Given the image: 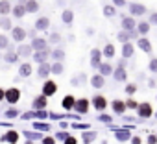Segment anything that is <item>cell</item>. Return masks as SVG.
Here are the masks:
<instances>
[{
	"mask_svg": "<svg viewBox=\"0 0 157 144\" xmlns=\"http://www.w3.org/2000/svg\"><path fill=\"white\" fill-rule=\"evenodd\" d=\"M4 100H6L10 105H15V104L21 100V89H19V87H11V89L4 91Z\"/></svg>",
	"mask_w": 157,
	"mask_h": 144,
	"instance_id": "obj_1",
	"label": "cell"
},
{
	"mask_svg": "<svg viewBox=\"0 0 157 144\" xmlns=\"http://www.w3.org/2000/svg\"><path fill=\"white\" fill-rule=\"evenodd\" d=\"M129 13H131V17H142V15L148 13V9H146V6H142L139 2H131L129 4Z\"/></svg>",
	"mask_w": 157,
	"mask_h": 144,
	"instance_id": "obj_2",
	"label": "cell"
},
{
	"mask_svg": "<svg viewBox=\"0 0 157 144\" xmlns=\"http://www.w3.org/2000/svg\"><path fill=\"white\" fill-rule=\"evenodd\" d=\"M56 93H57V83L52 81V80H46L44 85H43V93H41V94H44L46 98H50V96H54Z\"/></svg>",
	"mask_w": 157,
	"mask_h": 144,
	"instance_id": "obj_3",
	"label": "cell"
},
{
	"mask_svg": "<svg viewBox=\"0 0 157 144\" xmlns=\"http://www.w3.org/2000/svg\"><path fill=\"white\" fill-rule=\"evenodd\" d=\"M137 113H139V116H140V118H150V116L153 115V109H151L150 102H142V104H139Z\"/></svg>",
	"mask_w": 157,
	"mask_h": 144,
	"instance_id": "obj_4",
	"label": "cell"
},
{
	"mask_svg": "<svg viewBox=\"0 0 157 144\" xmlns=\"http://www.w3.org/2000/svg\"><path fill=\"white\" fill-rule=\"evenodd\" d=\"M89 107H91V100H87V98H80V100H76V104H74L76 113H82V115H85L89 111Z\"/></svg>",
	"mask_w": 157,
	"mask_h": 144,
	"instance_id": "obj_5",
	"label": "cell"
},
{
	"mask_svg": "<svg viewBox=\"0 0 157 144\" xmlns=\"http://www.w3.org/2000/svg\"><path fill=\"white\" fill-rule=\"evenodd\" d=\"M46 105H48V98H46L44 94L35 96V100L32 102V107H33L35 111H43V109H46Z\"/></svg>",
	"mask_w": 157,
	"mask_h": 144,
	"instance_id": "obj_6",
	"label": "cell"
},
{
	"mask_svg": "<svg viewBox=\"0 0 157 144\" xmlns=\"http://www.w3.org/2000/svg\"><path fill=\"white\" fill-rule=\"evenodd\" d=\"M11 37H13V41H15V43H22V41L26 39V30H24V28H21V26L11 28Z\"/></svg>",
	"mask_w": 157,
	"mask_h": 144,
	"instance_id": "obj_7",
	"label": "cell"
},
{
	"mask_svg": "<svg viewBox=\"0 0 157 144\" xmlns=\"http://www.w3.org/2000/svg\"><path fill=\"white\" fill-rule=\"evenodd\" d=\"M50 57V50L46 48V50H37V52H33V61L35 63H46V59Z\"/></svg>",
	"mask_w": 157,
	"mask_h": 144,
	"instance_id": "obj_8",
	"label": "cell"
},
{
	"mask_svg": "<svg viewBox=\"0 0 157 144\" xmlns=\"http://www.w3.org/2000/svg\"><path fill=\"white\" fill-rule=\"evenodd\" d=\"M93 105H94V109H96V111H104V109L107 107V100H105V96L96 94V96L93 98Z\"/></svg>",
	"mask_w": 157,
	"mask_h": 144,
	"instance_id": "obj_9",
	"label": "cell"
},
{
	"mask_svg": "<svg viewBox=\"0 0 157 144\" xmlns=\"http://www.w3.org/2000/svg\"><path fill=\"white\" fill-rule=\"evenodd\" d=\"M30 46H32V50H46L48 48V41L46 39H41V37H37V39H33L32 43H30Z\"/></svg>",
	"mask_w": 157,
	"mask_h": 144,
	"instance_id": "obj_10",
	"label": "cell"
},
{
	"mask_svg": "<svg viewBox=\"0 0 157 144\" xmlns=\"http://www.w3.org/2000/svg\"><path fill=\"white\" fill-rule=\"evenodd\" d=\"M100 63H102V50L93 48V50H91V66L98 68V65H100Z\"/></svg>",
	"mask_w": 157,
	"mask_h": 144,
	"instance_id": "obj_11",
	"label": "cell"
},
{
	"mask_svg": "<svg viewBox=\"0 0 157 144\" xmlns=\"http://www.w3.org/2000/svg\"><path fill=\"white\" fill-rule=\"evenodd\" d=\"M137 28V24H135V17H124L122 19V30H126V32H133Z\"/></svg>",
	"mask_w": 157,
	"mask_h": 144,
	"instance_id": "obj_12",
	"label": "cell"
},
{
	"mask_svg": "<svg viewBox=\"0 0 157 144\" xmlns=\"http://www.w3.org/2000/svg\"><path fill=\"white\" fill-rule=\"evenodd\" d=\"M74 104H76V98H74L72 94H67V96L63 98V102H61V107H63L65 111H70V109H74Z\"/></svg>",
	"mask_w": 157,
	"mask_h": 144,
	"instance_id": "obj_13",
	"label": "cell"
},
{
	"mask_svg": "<svg viewBox=\"0 0 157 144\" xmlns=\"http://www.w3.org/2000/svg\"><path fill=\"white\" fill-rule=\"evenodd\" d=\"M98 74L104 76V78H105V76H111V74H113V66H111L109 63H100V65H98Z\"/></svg>",
	"mask_w": 157,
	"mask_h": 144,
	"instance_id": "obj_14",
	"label": "cell"
},
{
	"mask_svg": "<svg viewBox=\"0 0 157 144\" xmlns=\"http://www.w3.org/2000/svg\"><path fill=\"white\" fill-rule=\"evenodd\" d=\"M32 63H22L21 66H19V76L21 78H28V76H32Z\"/></svg>",
	"mask_w": 157,
	"mask_h": 144,
	"instance_id": "obj_15",
	"label": "cell"
},
{
	"mask_svg": "<svg viewBox=\"0 0 157 144\" xmlns=\"http://www.w3.org/2000/svg\"><path fill=\"white\" fill-rule=\"evenodd\" d=\"M37 76H39L41 80H46V78L50 76V65H48V63H41V65H39Z\"/></svg>",
	"mask_w": 157,
	"mask_h": 144,
	"instance_id": "obj_16",
	"label": "cell"
},
{
	"mask_svg": "<svg viewBox=\"0 0 157 144\" xmlns=\"http://www.w3.org/2000/svg\"><path fill=\"white\" fill-rule=\"evenodd\" d=\"M48 26H50V19L48 17H39L35 21V30H39V32H44Z\"/></svg>",
	"mask_w": 157,
	"mask_h": 144,
	"instance_id": "obj_17",
	"label": "cell"
},
{
	"mask_svg": "<svg viewBox=\"0 0 157 144\" xmlns=\"http://www.w3.org/2000/svg\"><path fill=\"white\" fill-rule=\"evenodd\" d=\"M133 54H135L133 43H124V46H122V57H124V59H129Z\"/></svg>",
	"mask_w": 157,
	"mask_h": 144,
	"instance_id": "obj_18",
	"label": "cell"
},
{
	"mask_svg": "<svg viewBox=\"0 0 157 144\" xmlns=\"http://www.w3.org/2000/svg\"><path fill=\"white\" fill-rule=\"evenodd\" d=\"M91 85H93L94 89H102V87H105V78L100 76V74H94V76L91 78Z\"/></svg>",
	"mask_w": 157,
	"mask_h": 144,
	"instance_id": "obj_19",
	"label": "cell"
},
{
	"mask_svg": "<svg viewBox=\"0 0 157 144\" xmlns=\"http://www.w3.org/2000/svg\"><path fill=\"white\" fill-rule=\"evenodd\" d=\"M111 105H113V111L117 113V115H122V113H126V102H122V100H113L111 102Z\"/></svg>",
	"mask_w": 157,
	"mask_h": 144,
	"instance_id": "obj_20",
	"label": "cell"
},
{
	"mask_svg": "<svg viewBox=\"0 0 157 144\" xmlns=\"http://www.w3.org/2000/svg\"><path fill=\"white\" fill-rule=\"evenodd\" d=\"M10 13H11L10 0H0V17H8Z\"/></svg>",
	"mask_w": 157,
	"mask_h": 144,
	"instance_id": "obj_21",
	"label": "cell"
},
{
	"mask_svg": "<svg viewBox=\"0 0 157 144\" xmlns=\"http://www.w3.org/2000/svg\"><path fill=\"white\" fill-rule=\"evenodd\" d=\"M113 78H115L117 81H126V78H128L126 68H124V66H118L117 70H113Z\"/></svg>",
	"mask_w": 157,
	"mask_h": 144,
	"instance_id": "obj_22",
	"label": "cell"
},
{
	"mask_svg": "<svg viewBox=\"0 0 157 144\" xmlns=\"http://www.w3.org/2000/svg\"><path fill=\"white\" fill-rule=\"evenodd\" d=\"M0 140H6V142H10V144H17V140H19V133H17L15 129H11V131H8Z\"/></svg>",
	"mask_w": 157,
	"mask_h": 144,
	"instance_id": "obj_23",
	"label": "cell"
},
{
	"mask_svg": "<svg viewBox=\"0 0 157 144\" xmlns=\"http://www.w3.org/2000/svg\"><path fill=\"white\" fill-rule=\"evenodd\" d=\"M137 44H139V48H140L142 52H146V54H151V44H150V41H148L146 37H140V39L137 41Z\"/></svg>",
	"mask_w": 157,
	"mask_h": 144,
	"instance_id": "obj_24",
	"label": "cell"
},
{
	"mask_svg": "<svg viewBox=\"0 0 157 144\" xmlns=\"http://www.w3.org/2000/svg\"><path fill=\"white\" fill-rule=\"evenodd\" d=\"M24 9H26V13H35L39 9V2H37V0H26V2H24Z\"/></svg>",
	"mask_w": 157,
	"mask_h": 144,
	"instance_id": "obj_25",
	"label": "cell"
},
{
	"mask_svg": "<svg viewBox=\"0 0 157 144\" xmlns=\"http://www.w3.org/2000/svg\"><path fill=\"white\" fill-rule=\"evenodd\" d=\"M11 15L17 17V19H22L26 15V9H24V4H17L15 8H11Z\"/></svg>",
	"mask_w": 157,
	"mask_h": 144,
	"instance_id": "obj_26",
	"label": "cell"
},
{
	"mask_svg": "<svg viewBox=\"0 0 157 144\" xmlns=\"http://www.w3.org/2000/svg\"><path fill=\"white\" fill-rule=\"evenodd\" d=\"M115 44H111V43H107L105 46H104V50H102V55L104 57H107V59H111V57H115Z\"/></svg>",
	"mask_w": 157,
	"mask_h": 144,
	"instance_id": "obj_27",
	"label": "cell"
},
{
	"mask_svg": "<svg viewBox=\"0 0 157 144\" xmlns=\"http://www.w3.org/2000/svg\"><path fill=\"white\" fill-rule=\"evenodd\" d=\"M63 63L61 61H56L54 65H50V74H56V76H61L63 74Z\"/></svg>",
	"mask_w": 157,
	"mask_h": 144,
	"instance_id": "obj_28",
	"label": "cell"
},
{
	"mask_svg": "<svg viewBox=\"0 0 157 144\" xmlns=\"http://www.w3.org/2000/svg\"><path fill=\"white\" fill-rule=\"evenodd\" d=\"M32 54V46L30 44H21L19 48H17V55L19 57H28Z\"/></svg>",
	"mask_w": 157,
	"mask_h": 144,
	"instance_id": "obj_29",
	"label": "cell"
},
{
	"mask_svg": "<svg viewBox=\"0 0 157 144\" xmlns=\"http://www.w3.org/2000/svg\"><path fill=\"white\" fill-rule=\"evenodd\" d=\"M137 33H140V35H146L148 32H150V22H146V21H142V22H139L137 24Z\"/></svg>",
	"mask_w": 157,
	"mask_h": 144,
	"instance_id": "obj_30",
	"label": "cell"
},
{
	"mask_svg": "<svg viewBox=\"0 0 157 144\" xmlns=\"http://www.w3.org/2000/svg\"><path fill=\"white\" fill-rule=\"evenodd\" d=\"M8 63H15L17 59H19V55H17V52L13 50V46H8V54H6V57H4Z\"/></svg>",
	"mask_w": 157,
	"mask_h": 144,
	"instance_id": "obj_31",
	"label": "cell"
},
{
	"mask_svg": "<svg viewBox=\"0 0 157 144\" xmlns=\"http://www.w3.org/2000/svg\"><path fill=\"white\" fill-rule=\"evenodd\" d=\"M61 21H63L65 24H70V22L74 21V13H72L70 9H65V11L61 13Z\"/></svg>",
	"mask_w": 157,
	"mask_h": 144,
	"instance_id": "obj_32",
	"label": "cell"
},
{
	"mask_svg": "<svg viewBox=\"0 0 157 144\" xmlns=\"http://www.w3.org/2000/svg\"><path fill=\"white\" fill-rule=\"evenodd\" d=\"M0 28H2V30H11L13 28L11 26V21L8 17H0Z\"/></svg>",
	"mask_w": 157,
	"mask_h": 144,
	"instance_id": "obj_33",
	"label": "cell"
},
{
	"mask_svg": "<svg viewBox=\"0 0 157 144\" xmlns=\"http://www.w3.org/2000/svg\"><path fill=\"white\" fill-rule=\"evenodd\" d=\"M115 137H117L118 140H128V138H129V131H126V129H118V131H115Z\"/></svg>",
	"mask_w": 157,
	"mask_h": 144,
	"instance_id": "obj_34",
	"label": "cell"
},
{
	"mask_svg": "<svg viewBox=\"0 0 157 144\" xmlns=\"http://www.w3.org/2000/svg\"><path fill=\"white\" fill-rule=\"evenodd\" d=\"M115 13H117V8L115 6H104V15L105 17H115Z\"/></svg>",
	"mask_w": 157,
	"mask_h": 144,
	"instance_id": "obj_35",
	"label": "cell"
},
{
	"mask_svg": "<svg viewBox=\"0 0 157 144\" xmlns=\"http://www.w3.org/2000/svg\"><path fill=\"white\" fill-rule=\"evenodd\" d=\"M50 55H52L56 61H63V59H65V52H63V50H59V48H56Z\"/></svg>",
	"mask_w": 157,
	"mask_h": 144,
	"instance_id": "obj_36",
	"label": "cell"
},
{
	"mask_svg": "<svg viewBox=\"0 0 157 144\" xmlns=\"http://www.w3.org/2000/svg\"><path fill=\"white\" fill-rule=\"evenodd\" d=\"M10 46V39L6 35H0V50H8Z\"/></svg>",
	"mask_w": 157,
	"mask_h": 144,
	"instance_id": "obj_37",
	"label": "cell"
},
{
	"mask_svg": "<svg viewBox=\"0 0 157 144\" xmlns=\"http://www.w3.org/2000/svg\"><path fill=\"white\" fill-rule=\"evenodd\" d=\"M150 72H153V74H157V57H151L150 59V65H148Z\"/></svg>",
	"mask_w": 157,
	"mask_h": 144,
	"instance_id": "obj_38",
	"label": "cell"
},
{
	"mask_svg": "<svg viewBox=\"0 0 157 144\" xmlns=\"http://www.w3.org/2000/svg\"><path fill=\"white\" fill-rule=\"evenodd\" d=\"M126 107H128V109H137V107H139V102L133 100V98H129V100H126Z\"/></svg>",
	"mask_w": 157,
	"mask_h": 144,
	"instance_id": "obj_39",
	"label": "cell"
},
{
	"mask_svg": "<svg viewBox=\"0 0 157 144\" xmlns=\"http://www.w3.org/2000/svg\"><path fill=\"white\" fill-rule=\"evenodd\" d=\"M126 93H128V94H135V93H137V85H135V83H128V85H126Z\"/></svg>",
	"mask_w": 157,
	"mask_h": 144,
	"instance_id": "obj_40",
	"label": "cell"
},
{
	"mask_svg": "<svg viewBox=\"0 0 157 144\" xmlns=\"http://www.w3.org/2000/svg\"><path fill=\"white\" fill-rule=\"evenodd\" d=\"M4 116H8V118H15V116H19V111H17V109H8V111L4 113Z\"/></svg>",
	"mask_w": 157,
	"mask_h": 144,
	"instance_id": "obj_41",
	"label": "cell"
},
{
	"mask_svg": "<svg viewBox=\"0 0 157 144\" xmlns=\"http://www.w3.org/2000/svg\"><path fill=\"white\" fill-rule=\"evenodd\" d=\"M94 138H96V133H94V131H91V133H89V131H85V144H89V142H91V140H94Z\"/></svg>",
	"mask_w": 157,
	"mask_h": 144,
	"instance_id": "obj_42",
	"label": "cell"
},
{
	"mask_svg": "<svg viewBox=\"0 0 157 144\" xmlns=\"http://www.w3.org/2000/svg\"><path fill=\"white\" fill-rule=\"evenodd\" d=\"M33 127H37V129H44V131H48V129H50V126H48V124H41V122H35V124H33Z\"/></svg>",
	"mask_w": 157,
	"mask_h": 144,
	"instance_id": "obj_43",
	"label": "cell"
},
{
	"mask_svg": "<svg viewBox=\"0 0 157 144\" xmlns=\"http://www.w3.org/2000/svg\"><path fill=\"white\" fill-rule=\"evenodd\" d=\"M150 24H155L157 26V11H151L150 13Z\"/></svg>",
	"mask_w": 157,
	"mask_h": 144,
	"instance_id": "obj_44",
	"label": "cell"
},
{
	"mask_svg": "<svg viewBox=\"0 0 157 144\" xmlns=\"http://www.w3.org/2000/svg\"><path fill=\"white\" fill-rule=\"evenodd\" d=\"M113 6L115 8H124L126 6V0H113Z\"/></svg>",
	"mask_w": 157,
	"mask_h": 144,
	"instance_id": "obj_45",
	"label": "cell"
},
{
	"mask_svg": "<svg viewBox=\"0 0 157 144\" xmlns=\"http://www.w3.org/2000/svg\"><path fill=\"white\" fill-rule=\"evenodd\" d=\"M59 39H61V37H59L57 33H52V35H50V43H54V44H57V43H59Z\"/></svg>",
	"mask_w": 157,
	"mask_h": 144,
	"instance_id": "obj_46",
	"label": "cell"
},
{
	"mask_svg": "<svg viewBox=\"0 0 157 144\" xmlns=\"http://www.w3.org/2000/svg\"><path fill=\"white\" fill-rule=\"evenodd\" d=\"M98 120H100V122H111L113 118H111L109 115H100V116H98Z\"/></svg>",
	"mask_w": 157,
	"mask_h": 144,
	"instance_id": "obj_47",
	"label": "cell"
},
{
	"mask_svg": "<svg viewBox=\"0 0 157 144\" xmlns=\"http://www.w3.org/2000/svg\"><path fill=\"white\" fill-rule=\"evenodd\" d=\"M65 144H78V140H76V137H70V135H68V137L65 138Z\"/></svg>",
	"mask_w": 157,
	"mask_h": 144,
	"instance_id": "obj_48",
	"label": "cell"
},
{
	"mask_svg": "<svg viewBox=\"0 0 157 144\" xmlns=\"http://www.w3.org/2000/svg\"><path fill=\"white\" fill-rule=\"evenodd\" d=\"M43 144H56V138L54 137H44L43 138Z\"/></svg>",
	"mask_w": 157,
	"mask_h": 144,
	"instance_id": "obj_49",
	"label": "cell"
},
{
	"mask_svg": "<svg viewBox=\"0 0 157 144\" xmlns=\"http://www.w3.org/2000/svg\"><path fill=\"white\" fill-rule=\"evenodd\" d=\"M67 137H68V135H67V133H61V131H59V133L56 135V138H57V140H65Z\"/></svg>",
	"mask_w": 157,
	"mask_h": 144,
	"instance_id": "obj_50",
	"label": "cell"
},
{
	"mask_svg": "<svg viewBox=\"0 0 157 144\" xmlns=\"http://www.w3.org/2000/svg\"><path fill=\"white\" fill-rule=\"evenodd\" d=\"M148 144H157V137L155 135H150L148 137Z\"/></svg>",
	"mask_w": 157,
	"mask_h": 144,
	"instance_id": "obj_51",
	"label": "cell"
},
{
	"mask_svg": "<svg viewBox=\"0 0 157 144\" xmlns=\"http://www.w3.org/2000/svg\"><path fill=\"white\" fill-rule=\"evenodd\" d=\"M131 144H140V137H133L131 138Z\"/></svg>",
	"mask_w": 157,
	"mask_h": 144,
	"instance_id": "obj_52",
	"label": "cell"
},
{
	"mask_svg": "<svg viewBox=\"0 0 157 144\" xmlns=\"http://www.w3.org/2000/svg\"><path fill=\"white\" fill-rule=\"evenodd\" d=\"M74 127H78V129H85V127H87V124H78V126L74 124Z\"/></svg>",
	"mask_w": 157,
	"mask_h": 144,
	"instance_id": "obj_53",
	"label": "cell"
},
{
	"mask_svg": "<svg viewBox=\"0 0 157 144\" xmlns=\"http://www.w3.org/2000/svg\"><path fill=\"white\" fill-rule=\"evenodd\" d=\"M2 100H4V89L0 87V102H2Z\"/></svg>",
	"mask_w": 157,
	"mask_h": 144,
	"instance_id": "obj_54",
	"label": "cell"
},
{
	"mask_svg": "<svg viewBox=\"0 0 157 144\" xmlns=\"http://www.w3.org/2000/svg\"><path fill=\"white\" fill-rule=\"evenodd\" d=\"M24 2H26V0H21V4H24Z\"/></svg>",
	"mask_w": 157,
	"mask_h": 144,
	"instance_id": "obj_55",
	"label": "cell"
}]
</instances>
